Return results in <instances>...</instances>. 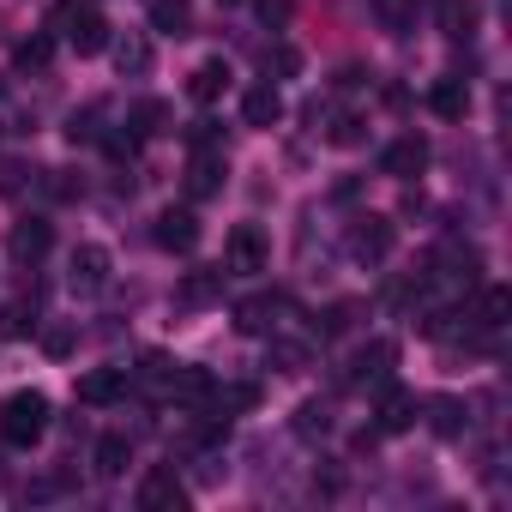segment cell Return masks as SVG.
<instances>
[{
    "label": "cell",
    "mask_w": 512,
    "mask_h": 512,
    "mask_svg": "<svg viewBox=\"0 0 512 512\" xmlns=\"http://www.w3.org/2000/svg\"><path fill=\"white\" fill-rule=\"evenodd\" d=\"M506 314H512V296L500 284H488L482 290V326H506Z\"/></svg>",
    "instance_id": "31"
},
{
    "label": "cell",
    "mask_w": 512,
    "mask_h": 512,
    "mask_svg": "<svg viewBox=\"0 0 512 512\" xmlns=\"http://www.w3.org/2000/svg\"><path fill=\"white\" fill-rule=\"evenodd\" d=\"M380 169H386V175H398V181L422 175V169H428V139H422V133L392 139V145H386V157H380Z\"/></svg>",
    "instance_id": "7"
},
{
    "label": "cell",
    "mask_w": 512,
    "mask_h": 512,
    "mask_svg": "<svg viewBox=\"0 0 512 512\" xmlns=\"http://www.w3.org/2000/svg\"><path fill=\"white\" fill-rule=\"evenodd\" d=\"M43 434H49V398L37 386H25L0 404V440L7 446H37Z\"/></svg>",
    "instance_id": "1"
},
{
    "label": "cell",
    "mask_w": 512,
    "mask_h": 512,
    "mask_svg": "<svg viewBox=\"0 0 512 512\" xmlns=\"http://www.w3.org/2000/svg\"><path fill=\"white\" fill-rule=\"evenodd\" d=\"M151 31L187 37V31H193V0H151Z\"/></svg>",
    "instance_id": "17"
},
{
    "label": "cell",
    "mask_w": 512,
    "mask_h": 512,
    "mask_svg": "<svg viewBox=\"0 0 512 512\" xmlns=\"http://www.w3.org/2000/svg\"><path fill=\"white\" fill-rule=\"evenodd\" d=\"M31 326H37L31 308H19V302H13V308H0V338H25Z\"/></svg>",
    "instance_id": "33"
},
{
    "label": "cell",
    "mask_w": 512,
    "mask_h": 512,
    "mask_svg": "<svg viewBox=\"0 0 512 512\" xmlns=\"http://www.w3.org/2000/svg\"><path fill=\"white\" fill-rule=\"evenodd\" d=\"M272 296H247V302H235V332H247V338H260L266 326H272Z\"/></svg>",
    "instance_id": "22"
},
{
    "label": "cell",
    "mask_w": 512,
    "mask_h": 512,
    "mask_svg": "<svg viewBox=\"0 0 512 512\" xmlns=\"http://www.w3.org/2000/svg\"><path fill=\"white\" fill-rule=\"evenodd\" d=\"M392 241H398V229H392V217H380V211H368V217L350 223V253H356L362 266H380L386 253H392Z\"/></svg>",
    "instance_id": "3"
},
{
    "label": "cell",
    "mask_w": 512,
    "mask_h": 512,
    "mask_svg": "<svg viewBox=\"0 0 512 512\" xmlns=\"http://www.w3.org/2000/svg\"><path fill=\"white\" fill-rule=\"evenodd\" d=\"M223 85H229V67H223V61H205V67H193V79H187L193 103H217Z\"/></svg>",
    "instance_id": "23"
},
{
    "label": "cell",
    "mask_w": 512,
    "mask_h": 512,
    "mask_svg": "<svg viewBox=\"0 0 512 512\" xmlns=\"http://www.w3.org/2000/svg\"><path fill=\"white\" fill-rule=\"evenodd\" d=\"M73 344H79L73 326H49V332H43V350H49V356H73Z\"/></svg>",
    "instance_id": "35"
},
{
    "label": "cell",
    "mask_w": 512,
    "mask_h": 512,
    "mask_svg": "<svg viewBox=\"0 0 512 512\" xmlns=\"http://www.w3.org/2000/svg\"><path fill=\"white\" fill-rule=\"evenodd\" d=\"M241 121H247V127H278V121H284L278 85H253V91L241 97Z\"/></svg>",
    "instance_id": "12"
},
{
    "label": "cell",
    "mask_w": 512,
    "mask_h": 512,
    "mask_svg": "<svg viewBox=\"0 0 512 512\" xmlns=\"http://www.w3.org/2000/svg\"><path fill=\"white\" fill-rule=\"evenodd\" d=\"M49 241H55V229L43 223V217H25V223H13V235H7V253L19 266H37L43 253H49Z\"/></svg>",
    "instance_id": "8"
},
{
    "label": "cell",
    "mask_w": 512,
    "mask_h": 512,
    "mask_svg": "<svg viewBox=\"0 0 512 512\" xmlns=\"http://www.w3.org/2000/svg\"><path fill=\"white\" fill-rule=\"evenodd\" d=\"M121 392H127V368H91V374H79V404H91V410L115 404Z\"/></svg>",
    "instance_id": "10"
},
{
    "label": "cell",
    "mask_w": 512,
    "mask_h": 512,
    "mask_svg": "<svg viewBox=\"0 0 512 512\" xmlns=\"http://www.w3.org/2000/svg\"><path fill=\"white\" fill-rule=\"evenodd\" d=\"M67 139L79 145V139H97V115H73V127H67Z\"/></svg>",
    "instance_id": "37"
},
{
    "label": "cell",
    "mask_w": 512,
    "mask_h": 512,
    "mask_svg": "<svg viewBox=\"0 0 512 512\" xmlns=\"http://www.w3.org/2000/svg\"><path fill=\"white\" fill-rule=\"evenodd\" d=\"M266 368H278V374H302V368H308V344H302V338H272Z\"/></svg>",
    "instance_id": "27"
},
{
    "label": "cell",
    "mask_w": 512,
    "mask_h": 512,
    "mask_svg": "<svg viewBox=\"0 0 512 512\" xmlns=\"http://www.w3.org/2000/svg\"><path fill=\"white\" fill-rule=\"evenodd\" d=\"M253 404H260V386H253V380H241V386L217 392V410H223V416H229V410H253Z\"/></svg>",
    "instance_id": "32"
},
{
    "label": "cell",
    "mask_w": 512,
    "mask_h": 512,
    "mask_svg": "<svg viewBox=\"0 0 512 512\" xmlns=\"http://www.w3.org/2000/svg\"><path fill=\"white\" fill-rule=\"evenodd\" d=\"M217 181H223V157L199 151V157H193V169H187V193H193V199H205V193H217Z\"/></svg>",
    "instance_id": "26"
},
{
    "label": "cell",
    "mask_w": 512,
    "mask_h": 512,
    "mask_svg": "<svg viewBox=\"0 0 512 512\" xmlns=\"http://www.w3.org/2000/svg\"><path fill=\"white\" fill-rule=\"evenodd\" d=\"M67 284H73L79 296H97V290L109 284V247H97V241L73 247V260H67Z\"/></svg>",
    "instance_id": "4"
},
{
    "label": "cell",
    "mask_w": 512,
    "mask_h": 512,
    "mask_svg": "<svg viewBox=\"0 0 512 512\" xmlns=\"http://www.w3.org/2000/svg\"><path fill=\"white\" fill-rule=\"evenodd\" d=\"M266 253H272V247H266V229H260V223H235L229 241H223V266L247 278V272H266Z\"/></svg>",
    "instance_id": "2"
},
{
    "label": "cell",
    "mask_w": 512,
    "mask_h": 512,
    "mask_svg": "<svg viewBox=\"0 0 512 512\" xmlns=\"http://www.w3.org/2000/svg\"><path fill=\"white\" fill-rule=\"evenodd\" d=\"M428 109H434L440 121H464V115H470V85H464V79H452V73H446V79H434Z\"/></svg>",
    "instance_id": "13"
},
{
    "label": "cell",
    "mask_w": 512,
    "mask_h": 512,
    "mask_svg": "<svg viewBox=\"0 0 512 512\" xmlns=\"http://www.w3.org/2000/svg\"><path fill=\"white\" fill-rule=\"evenodd\" d=\"M434 19H440V31H446L452 43H464V37L476 31V0H440Z\"/></svg>",
    "instance_id": "20"
},
{
    "label": "cell",
    "mask_w": 512,
    "mask_h": 512,
    "mask_svg": "<svg viewBox=\"0 0 512 512\" xmlns=\"http://www.w3.org/2000/svg\"><path fill=\"white\" fill-rule=\"evenodd\" d=\"M416 422V398L404 392V386H386L380 392V422H374V434H404Z\"/></svg>",
    "instance_id": "15"
},
{
    "label": "cell",
    "mask_w": 512,
    "mask_h": 512,
    "mask_svg": "<svg viewBox=\"0 0 512 512\" xmlns=\"http://www.w3.org/2000/svg\"><path fill=\"white\" fill-rule=\"evenodd\" d=\"M416 13H422V0H374V19H380V31H392V37L416 31Z\"/></svg>",
    "instance_id": "21"
},
{
    "label": "cell",
    "mask_w": 512,
    "mask_h": 512,
    "mask_svg": "<svg viewBox=\"0 0 512 512\" xmlns=\"http://www.w3.org/2000/svg\"><path fill=\"white\" fill-rule=\"evenodd\" d=\"M139 506H145V512H181V506H187L181 476H175V470H145V476H139Z\"/></svg>",
    "instance_id": "5"
},
{
    "label": "cell",
    "mask_w": 512,
    "mask_h": 512,
    "mask_svg": "<svg viewBox=\"0 0 512 512\" xmlns=\"http://www.w3.org/2000/svg\"><path fill=\"white\" fill-rule=\"evenodd\" d=\"M109 49H115V67H121V79H145V73H151V43H145L139 31L115 37Z\"/></svg>",
    "instance_id": "16"
},
{
    "label": "cell",
    "mask_w": 512,
    "mask_h": 512,
    "mask_svg": "<svg viewBox=\"0 0 512 512\" xmlns=\"http://www.w3.org/2000/svg\"><path fill=\"white\" fill-rule=\"evenodd\" d=\"M434 266H446V272H440L446 284H476V272H482L476 247H458V241H452V247H440V260H434Z\"/></svg>",
    "instance_id": "19"
},
{
    "label": "cell",
    "mask_w": 512,
    "mask_h": 512,
    "mask_svg": "<svg viewBox=\"0 0 512 512\" xmlns=\"http://www.w3.org/2000/svg\"><path fill=\"white\" fill-rule=\"evenodd\" d=\"M356 314H362L356 302H332V308L320 314V332H326V338H344V332L356 326Z\"/></svg>",
    "instance_id": "30"
},
{
    "label": "cell",
    "mask_w": 512,
    "mask_h": 512,
    "mask_svg": "<svg viewBox=\"0 0 512 512\" xmlns=\"http://www.w3.org/2000/svg\"><path fill=\"white\" fill-rule=\"evenodd\" d=\"M61 37H67L79 55H103V49H109V19H103L97 7H85V0H79V13L67 19V31H61Z\"/></svg>",
    "instance_id": "6"
},
{
    "label": "cell",
    "mask_w": 512,
    "mask_h": 512,
    "mask_svg": "<svg viewBox=\"0 0 512 512\" xmlns=\"http://www.w3.org/2000/svg\"><path fill=\"white\" fill-rule=\"evenodd\" d=\"M157 247H169V253H193V247H199V217H193L187 205H181V211L169 205V211L157 217Z\"/></svg>",
    "instance_id": "9"
},
{
    "label": "cell",
    "mask_w": 512,
    "mask_h": 512,
    "mask_svg": "<svg viewBox=\"0 0 512 512\" xmlns=\"http://www.w3.org/2000/svg\"><path fill=\"white\" fill-rule=\"evenodd\" d=\"M428 428H434L440 440H458V434L470 428V410H464L458 398H428Z\"/></svg>",
    "instance_id": "18"
},
{
    "label": "cell",
    "mask_w": 512,
    "mask_h": 512,
    "mask_svg": "<svg viewBox=\"0 0 512 512\" xmlns=\"http://www.w3.org/2000/svg\"><path fill=\"white\" fill-rule=\"evenodd\" d=\"M175 296H181L187 308H211V302H223V266H199V272H187Z\"/></svg>",
    "instance_id": "14"
},
{
    "label": "cell",
    "mask_w": 512,
    "mask_h": 512,
    "mask_svg": "<svg viewBox=\"0 0 512 512\" xmlns=\"http://www.w3.org/2000/svg\"><path fill=\"white\" fill-rule=\"evenodd\" d=\"M163 127H169V103H157V97L133 103V133H139V139H151V133H163Z\"/></svg>",
    "instance_id": "29"
},
{
    "label": "cell",
    "mask_w": 512,
    "mask_h": 512,
    "mask_svg": "<svg viewBox=\"0 0 512 512\" xmlns=\"http://www.w3.org/2000/svg\"><path fill=\"white\" fill-rule=\"evenodd\" d=\"M223 7H235V0H223Z\"/></svg>",
    "instance_id": "39"
},
{
    "label": "cell",
    "mask_w": 512,
    "mask_h": 512,
    "mask_svg": "<svg viewBox=\"0 0 512 512\" xmlns=\"http://www.w3.org/2000/svg\"><path fill=\"white\" fill-rule=\"evenodd\" d=\"M392 362H398V344H392V338H374V344H362V350L350 356V380H386Z\"/></svg>",
    "instance_id": "11"
},
{
    "label": "cell",
    "mask_w": 512,
    "mask_h": 512,
    "mask_svg": "<svg viewBox=\"0 0 512 512\" xmlns=\"http://www.w3.org/2000/svg\"><path fill=\"white\" fill-rule=\"evenodd\" d=\"M296 434H302V440H326V434H332V410H326L320 398H308V404L296 410Z\"/></svg>",
    "instance_id": "28"
},
{
    "label": "cell",
    "mask_w": 512,
    "mask_h": 512,
    "mask_svg": "<svg viewBox=\"0 0 512 512\" xmlns=\"http://www.w3.org/2000/svg\"><path fill=\"white\" fill-rule=\"evenodd\" d=\"M49 61H55V37H25L13 49V67L19 73H49Z\"/></svg>",
    "instance_id": "25"
},
{
    "label": "cell",
    "mask_w": 512,
    "mask_h": 512,
    "mask_svg": "<svg viewBox=\"0 0 512 512\" xmlns=\"http://www.w3.org/2000/svg\"><path fill=\"white\" fill-rule=\"evenodd\" d=\"M266 67H272V73H284V79H296V73H302V55H296L290 43H278V49L266 55Z\"/></svg>",
    "instance_id": "34"
},
{
    "label": "cell",
    "mask_w": 512,
    "mask_h": 512,
    "mask_svg": "<svg viewBox=\"0 0 512 512\" xmlns=\"http://www.w3.org/2000/svg\"><path fill=\"white\" fill-rule=\"evenodd\" d=\"M260 19H266V25H284V19H290V0H260Z\"/></svg>",
    "instance_id": "38"
},
{
    "label": "cell",
    "mask_w": 512,
    "mask_h": 512,
    "mask_svg": "<svg viewBox=\"0 0 512 512\" xmlns=\"http://www.w3.org/2000/svg\"><path fill=\"white\" fill-rule=\"evenodd\" d=\"M133 464V440L127 434H103L97 440V476H121Z\"/></svg>",
    "instance_id": "24"
},
{
    "label": "cell",
    "mask_w": 512,
    "mask_h": 512,
    "mask_svg": "<svg viewBox=\"0 0 512 512\" xmlns=\"http://www.w3.org/2000/svg\"><path fill=\"white\" fill-rule=\"evenodd\" d=\"M356 139H362V121H356V115H344V121L332 127V145H356Z\"/></svg>",
    "instance_id": "36"
}]
</instances>
